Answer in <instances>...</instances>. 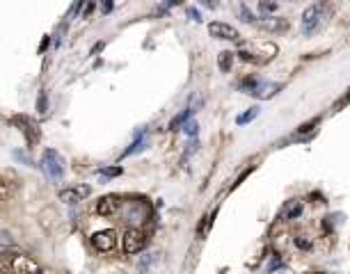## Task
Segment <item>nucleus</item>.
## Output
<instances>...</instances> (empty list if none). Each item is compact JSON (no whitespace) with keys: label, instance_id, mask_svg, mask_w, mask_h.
Returning <instances> with one entry per match:
<instances>
[{"label":"nucleus","instance_id":"18","mask_svg":"<svg viewBox=\"0 0 350 274\" xmlns=\"http://www.w3.org/2000/svg\"><path fill=\"white\" fill-rule=\"evenodd\" d=\"M156 260H158V254L142 256V260H140V272H147V269H151L153 265H156Z\"/></svg>","mask_w":350,"mask_h":274},{"label":"nucleus","instance_id":"16","mask_svg":"<svg viewBox=\"0 0 350 274\" xmlns=\"http://www.w3.org/2000/svg\"><path fill=\"white\" fill-rule=\"evenodd\" d=\"M217 64H220L222 71H229L231 64H234V53H231V50H225V53H220V59H217Z\"/></svg>","mask_w":350,"mask_h":274},{"label":"nucleus","instance_id":"24","mask_svg":"<svg viewBox=\"0 0 350 274\" xmlns=\"http://www.w3.org/2000/svg\"><path fill=\"white\" fill-rule=\"evenodd\" d=\"M281 265H284V260L279 258V256H272V263L268 265V272H275L277 267H281Z\"/></svg>","mask_w":350,"mask_h":274},{"label":"nucleus","instance_id":"3","mask_svg":"<svg viewBox=\"0 0 350 274\" xmlns=\"http://www.w3.org/2000/svg\"><path fill=\"white\" fill-rule=\"evenodd\" d=\"M147 245V235H144L140 228H129L124 235V251L126 254H138L144 249Z\"/></svg>","mask_w":350,"mask_h":274},{"label":"nucleus","instance_id":"15","mask_svg":"<svg viewBox=\"0 0 350 274\" xmlns=\"http://www.w3.org/2000/svg\"><path fill=\"white\" fill-rule=\"evenodd\" d=\"M257 117H259V108H249L247 112H243V114H238V117H236V123H238V126H245V123L254 121Z\"/></svg>","mask_w":350,"mask_h":274},{"label":"nucleus","instance_id":"26","mask_svg":"<svg viewBox=\"0 0 350 274\" xmlns=\"http://www.w3.org/2000/svg\"><path fill=\"white\" fill-rule=\"evenodd\" d=\"M295 245H298V249H309V247H311V242L302 240V237H295Z\"/></svg>","mask_w":350,"mask_h":274},{"label":"nucleus","instance_id":"14","mask_svg":"<svg viewBox=\"0 0 350 274\" xmlns=\"http://www.w3.org/2000/svg\"><path fill=\"white\" fill-rule=\"evenodd\" d=\"M147 144H149V140H147V135H140L138 140L133 142V144L126 149V153L124 155H135V153H140V151H144L147 149Z\"/></svg>","mask_w":350,"mask_h":274},{"label":"nucleus","instance_id":"1","mask_svg":"<svg viewBox=\"0 0 350 274\" xmlns=\"http://www.w3.org/2000/svg\"><path fill=\"white\" fill-rule=\"evenodd\" d=\"M42 169L51 181H62L65 178V160L55 149H46L42 158Z\"/></svg>","mask_w":350,"mask_h":274},{"label":"nucleus","instance_id":"17","mask_svg":"<svg viewBox=\"0 0 350 274\" xmlns=\"http://www.w3.org/2000/svg\"><path fill=\"white\" fill-rule=\"evenodd\" d=\"M284 215H286V219H295V217H300V215H302V206H300V201H291L289 208L284 210Z\"/></svg>","mask_w":350,"mask_h":274},{"label":"nucleus","instance_id":"10","mask_svg":"<svg viewBox=\"0 0 350 274\" xmlns=\"http://www.w3.org/2000/svg\"><path fill=\"white\" fill-rule=\"evenodd\" d=\"M119 208H121V201H119V196H103L101 201H97V213L99 215H115V213H119Z\"/></svg>","mask_w":350,"mask_h":274},{"label":"nucleus","instance_id":"22","mask_svg":"<svg viewBox=\"0 0 350 274\" xmlns=\"http://www.w3.org/2000/svg\"><path fill=\"white\" fill-rule=\"evenodd\" d=\"M183 130H185V135L195 137V135H197V130H199L197 121H188V123H185V126H183Z\"/></svg>","mask_w":350,"mask_h":274},{"label":"nucleus","instance_id":"13","mask_svg":"<svg viewBox=\"0 0 350 274\" xmlns=\"http://www.w3.org/2000/svg\"><path fill=\"white\" fill-rule=\"evenodd\" d=\"M193 112H195L193 108H185L183 112H181V114H176V117L170 121V128H172V130H176V128L185 126V123H188V119H190V114H193Z\"/></svg>","mask_w":350,"mask_h":274},{"label":"nucleus","instance_id":"7","mask_svg":"<svg viewBox=\"0 0 350 274\" xmlns=\"http://www.w3.org/2000/svg\"><path fill=\"white\" fill-rule=\"evenodd\" d=\"M279 89H281L279 82L257 80V85H254V89L249 91V96H254V98H259V100H266V98H270V96H275Z\"/></svg>","mask_w":350,"mask_h":274},{"label":"nucleus","instance_id":"2","mask_svg":"<svg viewBox=\"0 0 350 274\" xmlns=\"http://www.w3.org/2000/svg\"><path fill=\"white\" fill-rule=\"evenodd\" d=\"M321 23H323V5L321 3L309 5L302 14V32L304 35H313L321 27Z\"/></svg>","mask_w":350,"mask_h":274},{"label":"nucleus","instance_id":"23","mask_svg":"<svg viewBox=\"0 0 350 274\" xmlns=\"http://www.w3.org/2000/svg\"><path fill=\"white\" fill-rule=\"evenodd\" d=\"M277 9V3H259V12H263V14H270V12H275Z\"/></svg>","mask_w":350,"mask_h":274},{"label":"nucleus","instance_id":"25","mask_svg":"<svg viewBox=\"0 0 350 274\" xmlns=\"http://www.w3.org/2000/svg\"><path fill=\"white\" fill-rule=\"evenodd\" d=\"M121 169L119 167H110V169H103V176H119Z\"/></svg>","mask_w":350,"mask_h":274},{"label":"nucleus","instance_id":"19","mask_svg":"<svg viewBox=\"0 0 350 274\" xmlns=\"http://www.w3.org/2000/svg\"><path fill=\"white\" fill-rule=\"evenodd\" d=\"M238 14H240V21H245V23H257V18H254L252 9H249L247 5H240V7H238Z\"/></svg>","mask_w":350,"mask_h":274},{"label":"nucleus","instance_id":"27","mask_svg":"<svg viewBox=\"0 0 350 274\" xmlns=\"http://www.w3.org/2000/svg\"><path fill=\"white\" fill-rule=\"evenodd\" d=\"M188 14H190V16H193V18H195V21H202V18H199V12H197V9L188 7Z\"/></svg>","mask_w":350,"mask_h":274},{"label":"nucleus","instance_id":"20","mask_svg":"<svg viewBox=\"0 0 350 274\" xmlns=\"http://www.w3.org/2000/svg\"><path fill=\"white\" fill-rule=\"evenodd\" d=\"M313 126H318V117H313L311 121H307V123H302V126H298V132H300V135H304V132H311Z\"/></svg>","mask_w":350,"mask_h":274},{"label":"nucleus","instance_id":"11","mask_svg":"<svg viewBox=\"0 0 350 274\" xmlns=\"http://www.w3.org/2000/svg\"><path fill=\"white\" fill-rule=\"evenodd\" d=\"M14 123L21 128V130L25 132V135H28V142H30V144H35V142L39 140V130H37V126H35V123L30 121L28 117H14Z\"/></svg>","mask_w":350,"mask_h":274},{"label":"nucleus","instance_id":"12","mask_svg":"<svg viewBox=\"0 0 350 274\" xmlns=\"http://www.w3.org/2000/svg\"><path fill=\"white\" fill-rule=\"evenodd\" d=\"M261 30H270V32H277V30H286L289 27V21L286 18H263V21L257 23Z\"/></svg>","mask_w":350,"mask_h":274},{"label":"nucleus","instance_id":"9","mask_svg":"<svg viewBox=\"0 0 350 274\" xmlns=\"http://www.w3.org/2000/svg\"><path fill=\"white\" fill-rule=\"evenodd\" d=\"M92 245L97 247L99 251H110L115 247V231H99L92 235Z\"/></svg>","mask_w":350,"mask_h":274},{"label":"nucleus","instance_id":"8","mask_svg":"<svg viewBox=\"0 0 350 274\" xmlns=\"http://www.w3.org/2000/svg\"><path fill=\"white\" fill-rule=\"evenodd\" d=\"M12 269H14V274H42L39 265L33 258H28V256H14Z\"/></svg>","mask_w":350,"mask_h":274},{"label":"nucleus","instance_id":"21","mask_svg":"<svg viewBox=\"0 0 350 274\" xmlns=\"http://www.w3.org/2000/svg\"><path fill=\"white\" fill-rule=\"evenodd\" d=\"M37 110L39 112H46L48 110V98H46V91H42V94H39V98H37Z\"/></svg>","mask_w":350,"mask_h":274},{"label":"nucleus","instance_id":"6","mask_svg":"<svg viewBox=\"0 0 350 274\" xmlns=\"http://www.w3.org/2000/svg\"><path fill=\"white\" fill-rule=\"evenodd\" d=\"M208 32H211V37H215V39H227V41H238L240 39L238 30H236V27H231L229 23L215 21V23H211V25H208Z\"/></svg>","mask_w":350,"mask_h":274},{"label":"nucleus","instance_id":"4","mask_svg":"<svg viewBox=\"0 0 350 274\" xmlns=\"http://www.w3.org/2000/svg\"><path fill=\"white\" fill-rule=\"evenodd\" d=\"M89 194H92V187L89 185H74V187H65L57 196H60L62 203H78V201L87 199Z\"/></svg>","mask_w":350,"mask_h":274},{"label":"nucleus","instance_id":"5","mask_svg":"<svg viewBox=\"0 0 350 274\" xmlns=\"http://www.w3.org/2000/svg\"><path fill=\"white\" fill-rule=\"evenodd\" d=\"M124 217L126 222H133V224L144 222V219H149V206L144 201H131V203H126Z\"/></svg>","mask_w":350,"mask_h":274}]
</instances>
